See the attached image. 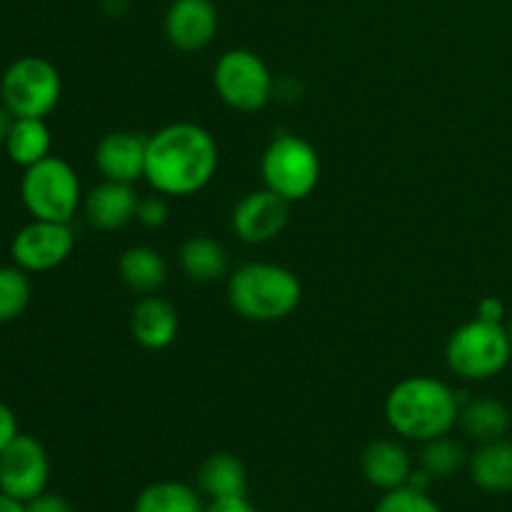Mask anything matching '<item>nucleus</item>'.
<instances>
[{
  "instance_id": "nucleus-1",
  "label": "nucleus",
  "mask_w": 512,
  "mask_h": 512,
  "mask_svg": "<svg viewBox=\"0 0 512 512\" xmlns=\"http://www.w3.org/2000/svg\"><path fill=\"white\" fill-rule=\"evenodd\" d=\"M218 160V143L203 125H165L148 138L145 180L158 195L185 198L213 180Z\"/></svg>"
},
{
  "instance_id": "nucleus-2",
  "label": "nucleus",
  "mask_w": 512,
  "mask_h": 512,
  "mask_svg": "<svg viewBox=\"0 0 512 512\" xmlns=\"http://www.w3.org/2000/svg\"><path fill=\"white\" fill-rule=\"evenodd\" d=\"M458 393L430 375H413L395 385L385 400L388 425L405 440H428L450 435L460 420Z\"/></svg>"
},
{
  "instance_id": "nucleus-3",
  "label": "nucleus",
  "mask_w": 512,
  "mask_h": 512,
  "mask_svg": "<svg viewBox=\"0 0 512 512\" xmlns=\"http://www.w3.org/2000/svg\"><path fill=\"white\" fill-rule=\"evenodd\" d=\"M228 300L235 313L253 323H275L303 300V285L293 270L273 263H248L228 280Z\"/></svg>"
},
{
  "instance_id": "nucleus-4",
  "label": "nucleus",
  "mask_w": 512,
  "mask_h": 512,
  "mask_svg": "<svg viewBox=\"0 0 512 512\" xmlns=\"http://www.w3.org/2000/svg\"><path fill=\"white\" fill-rule=\"evenodd\" d=\"M512 345L503 323L470 320L460 325L445 345L448 368L465 380H490L508 368Z\"/></svg>"
},
{
  "instance_id": "nucleus-5",
  "label": "nucleus",
  "mask_w": 512,
  "mask_h": 512,
  "mask_svg": "<svg viewBox=\"0 0 512 512\" xmlns=\"http://www.w3.org/2000/svg\"><path fill=\"white\" fill-rule=\"evenodd\" d=\"M265 188L288 203L305 200L320 183V155L305 138L278 133L260 160Z\"/></svg>"
},
{
  "instance_id": "nucleus-6",
  "label": "nucleus",
  "mask_w": 512,
  "mask_h": 512,
  "mask_svg": "<svg viewBox=\"0 0 512 512\" xmlns=\"http://www.w3.org/2000/svg\"><path fill=\"white\" fill-rule=\"evenodd\" d=\"M20 195L35 220L70 223L80 208V180L65 160L48 155L25 168Z\"/></svg>"
},
{
  "instance_id": "nucleus-7",
  "label": "nucleus",
  "mask_w": 512,
  "mask_h": 512,
  "mask_svg": "<svg viewBox=\"0 0 512 512\" xmlns=\"http://www.w3.org/2000/svg\"><path fill=\"white\" fill-rule=\"evenodd\" d=\"M60 93V73L38 55H25L10 63L0 80V98L13 118H45L58 105Z\"/></svg>"
},
{
  "instance_id": "nucleus-8",
  "label": "nucleus",
  "mask_w": 512,
  "mask_h": 512,
  "mask_svg": "<svg viewBox=\"0 0 512 512\" xmlns=\"http://www.w3.org/2000/svg\"><path fill=\"white\" fill-rule=\"evenodd\" d=\"M213 85L218 98L240 113H255L265 108L273 95V75L258 53L233 48L220 55L213 70Z\"/></svg>"
},
{
  "instance_id": "nucleus-9",
  "label": "nucleus",
  "mask_w": 512,
  "mask_h": 512,
  "mask_svg": "<svg viewBox=\"0 0 512 512\" xmlns=\"http://www.w3.org/2000/svg\"><path fill=\"white\" fill-rule=\"evenodd\" d=\"M75 248V235L70 223H55V220H35L15 233L10 255L15 265L25 273H45L70 258Z\"/></svg>"
},
{
  "instance_id": "nucleus-10",
  "label": "nucleus",
  "mask_w": 512,
  "mask_h": 512,
  "mask_svg": "<svg viewBox=\"0 0 512 512\" xmlns=\"http://www.w3.org/2000/svg\"><path fill=\"white\" fill-rule=\"evenodd\" d=\"M50 478V460L43 445L30 435H18L0 453V490L10 498L28 503L45 493Z\"/></svg>"
},
{
  "instance_id": "nucleus-11",
  "label": "nucleus",
  "mask_w": 512,
  "mask_h": 512,
  "mask_svg": "<svg viewBox=\"0 0 512 512\" xmlns=\"http://www.w3.org/2000/svg\"><path fill=\"white\" fill-rule=\"evenodd\" d=\"M290 218V203L273 190H253L245 195L230 215L233 233L243 243L263 245L278 238Z\"/></svg>"
},
{
  "instance_id": "nucleus-12",
  "label": "nucleus",
  "mask_w": 512,
  "mask_h": 512,
  "mask_svg": "<svg viewBox=\"0 0 512 512\" xmlns=\"http://www.w3.org/2000/svg\"><path fill=\"white\" fill-rule=\"evenodd\" d=\"M218 33V8L213 0H173L165 13V35L183 53H195L213 43Z\"/></svg>"
},
{
  "instance_id": "nucleus-13",
  "label": "nucleus",
  "mask_w": 512,
  "mask_h": 512,
  "mask_svg": "<svg viewBox=\"0 0 512 512\" xmlns=\"http://www.w3.org/2000/svg\"><path fill=\"white\" fill-rule=\"evenodd\" d=\"M145 155H148V138L133 130H113L100 138L95 148V165L105 180L133 185L145 178Z\"/></svg>"
},
{
  "instance_id": "nucleus-14",
  "label": "nucleus",
  "mask_w": 512,
  "mask_h": 512,
  "mask_svg": "<svg viewBox=\"0 0 512 512\" xmlns=\"http://www.w3.org/2000/svg\"><path fill=\"white\" fill-rule=\"evenodd\" d=\"M178 310L160 295H145L130 315V333L145 350H165L178 338Z\"/></svg>"
},
{
  "instance_id": "nucleus-15",
  "label": "nucleus",
  "mask_w": 512,
  "mask_h": 512,
  "mask_svg": "<svg viewBox=\"0 0 512 512\" xmlns=\"http://www.w3.org/2000/svg\"><path fill=\"white\" fill-rule=\"evenodd\" d=\"M138 193L133 185L115 183V180H105L98 188H93L85 198V218L93 228L105 230H120L135 220L138 213Z\"/></svg>"
},
{
  "instance_id": "nucleus-16",
  "label": "nucleus",
  "mask_w": 512,
  "mask_h": 512,
  "mask_svg": "<svg viewBox=\"0 0 512 512\" xmlns=\"http://www.w3.org/2000/svg\"><path fill=\"white\" fill-rule=\"evenodd\" d=\"M360 470L373 488L388 493V490L408 485L413 465L403 445L393 440H375L360 455Z\"/></svg>"
},
{
  "instance_id": "nucleus-17",
  "label": "nucleus",
  "mask_w": 512,
  "mask_h": 512,
  "mask_svg": "<svg viewBox=\"0 0 512 512\" xmlns=\"http://www.w3.org/2000/svg\"><path fill=\"white\" fill-rule=\"evenodd\" d=\"M470 478L485 493H510L512 490V440L500 438L483 443L470 458Z\"/></svg>"
},
{
  "instance_id": "nucleus-18",
  "label": "nucleus",
  "mask_w": 512,
  "mask_h": 512,
  "mask_svg": "<svg viewBox=\"0 0 512 512\" xmlns=\"http://www.w3.org/2000/svg\"><path fill=\"white\" fill-rule=\"evenodd\" d=\"M118 270L123 283L143 295H153L168 280V265H165L163 255L148 245H135V248L125 250L120 255Z\"/></svg>"
},
{
  "instance_id": "nucleus-19",
  "label": "nucleus",
  "mask_w": 512,
  "mask_h": 512,
  "mask_svg": "<svg viewBox=\"0 0 512 512\" xmlns=\"http://www.w3.org/2000/svg\"><path fill=\"white\" fill-rule=\"evenodd\" d=\"M180 268L193 283H215L228 273V253L218 240L193 235L180 248Z\"/></svg>"
},
{
  "instance_id": "nucleus-20",
  "label": "nucleus",
  "mask_w": 512,
  "mask_h": 512,
  "mask_svg": "<svg viewBox=\"0 0 512 512\" xmlns=\"http://www.w3.org/2000/svg\"><path fill=\"white\" fill-rule=\"evenodd\" d=\"M198 485L210 500L240 498L248 488L245 465L230 453H215L203 463L198 473Z\"/></svg>"
},
{
  "instance_id": "nucleus-21",
  "label": "nucleus",
  "mask_w": 512,
  "mask_h": 512,
  "mask_svg": "<svg viewBox=\"0 0 512 512\" xmlns=\"http://www.w3.org/2000/svg\"><path fill=\"white\" fill-rule=\"evenodd\" d=\"M460 428L478 443H493L508 435L510 410L500 400L475 398L460 408Z\"/></svg>"
},
{
  "instance_id": "nucleus-22",
  "label": "nucleus",
  "mask_w": 512,
  "mask_h": 512,
  "mask_svg": "<svg viewBox=\"0 0 512 512\" xmlns=\"http://www.w3.org/2000/svg\"><path fill=\"white\" fill-rule=\"evenodd\" d=\"M10 160L23 168L40 163L50 155V130L43 118H15L5 140Z\"/></svg>"
},
{
  "instance_id": "nucleus-23",
  "label": "nucleus",
  "mask_w": 512,
  "mask_h": 512,
  "mask_svg": "<svg viewBox=\"0 0 512 512\" xmlns=\"http://www.w3.org/2000/svg\"><path fill=\"white\" fill-rule=\"evenodd\" d=\"M135 512H205V508L190 485L163 480V483L148 485L138 495Z\"/></svg>"
},
{
  "instance_id": "nucleus-24",
  "label": "nucleus",
  "mask_w": 512,
  "mask_h": 512,
  "mask_svg": "<svg viewBox=\"0 0 512 512\" xmlns=\"http://www.w3.org/2000/svg\"><path fill=\"white\" fill-rule=\"evenodd\" d=\"M465 465V450L463 445L455 443L453 438L443 435V438L428 440L420 455V468L428 470L433 478H450L458 473Z\"/></svg>"
},
{
  "instance_id": "nucleus-25",
  "label": "nucleus",
  "mask_w": 512,
  "mask_h": 512,
  "mask_svg": "<svg viewBox=\"0 0 512 512\" xmlns=\"http://www.w3.org/2000/svg\"><path fill=\"white\" fill-rule=\"evenodd\" d=\"M30 303V280L23 268H0V323L20 318Z\"/></svg>"
},
{
  "instance_id": "nucleus-26",
  "label": "nucleus",
  "mask_w": 512,
  "mask_h": 512,
  "mask_svg": "<svg viewBox=\"0 0 512 512\" xmlns=\"http://www.w3.org/2000/svg\"><path fill=\"white\" fill-rule=\"evenodd\" d=\"M375 512H443V510L438 508V503H435L425 490L403 485V488L388 490V493L380 498Z\"/></svg>"
},
{
  "instance_id": "nucleus-27",
  "label": "nucleus",
  "mask_w": 512,
  "mask_h": 512,
  "mask_svg": "<svg viewBox=\"0 0 512 512\" xmlns=\"http://www.w3.org/2000/svg\"><path fill=\"white\" fill-rule=\"evenodd\" d=\"M168 215L170 210H168V203H165V195L155 193L153 198L140 200L135 220H138L140 225H145V228H160V225H165Z\"/></svg>"
},
{
  "instance_id": "nucleus-28",
  "label": "nucleus",
  "mask_w": 512,
  "mask_h": 512,
  "mask_svg": "<svg viewBox=\"0 0 512 512\" xmlns=\"http://www.w3.org/2000/svg\"><path fill=\"white\" fill-rule=\"evenodd\" d=\"M25 512H73V505L55 493H40L38 498L25 503Z\"/></svg>"
},
{
  "instance_id": "nucleus-29",
  "label": "nucleus",
  "mask_w": 512,
  "mask_h": 512,
  "mask_svg": "<svg viewBox=\"0 0 512 512\" xmlns=\"http://www.w3.org/2000/svg\"><path fill=\"white\" fill-rule=\"evenodd\" d=\"M18 420L15 413L5 403H0V453L18 438Z\"/></svg>"
},
{
  "instance_id": "nucleus-30",
  "label": "nucleus",
  "mask_w": 512,
  "mask_h": 512,
  "mask_svg": "<svg viewBox=\"0 0 512 512\" xmlns=\"http://www.w3.org/2000/svg\"><path fill=\"white\" fill-rule=\"evenodd\" d=\"M478 318H480V320H488V323H503V318H505V303H503V300L493 298V295H488V298L480 300V305H478Z\"/></svg>"
},
{
  "instance_id": "nucleus-31",
  "label": "nucleus",
  "mask_w": 512,
  "mask_h": 512,
  "mask_svg": "<svg viewBox=\"0 0 512 512\" xmlns=\"http://www.w3.org/2000/svg\"><path fill=\"white\" fill-rule=\"evenodd\" d=\"M205 512H255L253 505L248 503L245 495L240 498H223V500H210Z\"/></svg>"
},
{
  "instance_id": "nucleus-32",
  "label": "nucleus",
  "mask_w": 512,
  "mask_h": 512,
  "mask_svg": "<svg viewBox=\"0 0 512 512\" xmlns=\"http://www.w3.org/2000/svg\"><path fill=\"white\" fill-rule=\"evenodd\" d=\"M13 115H10V110L5 108V105H0V145H5V140H8V133H10V125H13Z\"/></svg>"
},
{
  "instance_id": "nucleus-33",
  "label": "nucleus",
  "mask_w": 512,
  "mask_h": 512,
  "mask_svg": "<svg viewBox=\"0 0 512 512\" xmlns=\"http://www.w3.org/2000/svg\"><path fill=\"white\" fill-rule=\"evenodd\" d=\"M0 512H25V503L10 498V495H5L3 490H0Z\"/></svg>"
},
{
  "instance_id": "nucleus-34",
  "label": "nucleus",
  "mask_w": 512,
  "mask_h": 512,
  "mask_svg": "<svg viewBox=\"0 0 512 512\" xmlns=\"http://www.w3.org/2000/svg\"><path fill=\"white\" fill-rule=\"evenodd\" d=\"M505 328H508V338H510V345H512V320L508 325H505Z\"/></svg>"
}]
</instances>
